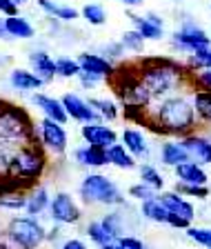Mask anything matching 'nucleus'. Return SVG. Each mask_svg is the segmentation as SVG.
<instances>
[{"label": "nucleus", "mask_w": 211, "mask_h": 249, "mask_svg": "<svg viewBox=\"0 0 211 249\" xmlns=\"http://www.w3.org/2000/svg\"><path fill=\"white\" fill-rule=\"evenodd\" d=\"M80 136H83V140L87 145H98V147H105V149L118 142V134H116L111 127L103 124L100 120H96V123H85L83 129H80Z\"/></svg>", "instance_id": "nucleus-12"}, {"label": "nucleus", "mask_w": 211, "mask_h": 249, "mask_svg": "<svg viewBox=\"0 0 211 249\" xmlns=\"http://www.w3.org/2000/svg\"><path fill=\"white\" fill-rule=\"evenodd\" d=\"M47 169V158L42 154V149L38 145H25L18 151H14L9 158V165H7V171L9 176H16L20 180L34 182L45 174Z\"/></svg>", "instance_id": "nucleus-5"}, {"label": "nucleus", "mask_w": 211, "mask_h": 249, "mask_svg": "<svg viewBox=\"0 0 211 249\" xmlns=\"http://www.w3.org/2000/svg\"><path fill=\"white\" fill-rule=\"evenodd\" d=\"M120 2H123V5H127V7H138L142 0H120Z\"/></svg>", "instance_id": "nucleus-46"}, {"label": "nucleus", "mask_w": 211, "mask_h": 249, "mask_svg": "<svg viewBox=\"0 0 211 249\" xmlns=\"http://www.w3.org/2000/svg\"><path fill=\"white\" fill-rule=\"evenodd\" d=\"M193 109H196V116L211 120V89H200L193 93Z\"/></svg>", "instance_id": "nucleus-29"}, {"label": "nucleus", "mask_w": 211, "mask_h": 249, "mask_svg": "<svg viewBox=\"0 0 211 249\" xmlns=\"http://www.w3.org/2000/svg\"><path fill=\"white\" fill-rule=\"evenodd\" d=\"M5 29L9 34V38H20V40H27V38H34L36 29L27 18L14 14V16H5Z\"/></svg>", "instance_id": "nucleus-21"}, {"label": "nucleus", "mask_w": 211, "mask_h": 249, "mask_svg": "<svg viewBox=\"0 0 211 249\" xmlns=\"http://www.w3.org/2000/svg\"><path fill=\"white\" fill-rule=\"evenodd\" d=\"M73 156H76L78 165H83V167H105V165H109L107 149H105V147H98V145H85V147H80V149L73 151Z\"/></svg>", "instance_id": "nucleus-18"}, {"label": "nucleus", "mask_w": 211, "mask_h": 249, "mask_svg": "<svg viewBox=\"0 0 211 249\" xmlns=\"http://www.w3.org/2000/svg\"><path fill=\"white\" fill-rule=\"evenodd\" d=\"M187 231H189V238L193 240V243L211 249V229H207V227H189Z\"/></svg>", "instance_id": "nucleus-37"}, {"label": "nucleus", "mask_w": 211, "mask_h": 249, "mask_svg": "<svg viewBox=\"0 0 211 249\" xmlns=\"http://www.w3.org/2000/svg\"><path fill=\"white\" fill-rule=\"evenodd\" d=\"M176 192L182 194V196H191V198H207L209 196V187L207 185H185V182H178Z\"/></svg>", "instance_id": "nucleus-34"}, {"label": "nucleus", "mask_w": 211, "mask_h": 249, "mask_svg": "<svg viewBox=\"0 0 211 249\" xmlns=\"http://www.w3.org/2000/svg\"><path fill=\"white\" fill-rule=\"evenodd\" d=\"M174 45L185 49V52H196V49H202V47H211V38L207 36V31H202L200 27L191 25H182V29H178L174 34Z\"/></svg>", "instance_id": "nucleus-9"}, {"label": "nucleus", "mask_w": 211, "mask_h": 249, "mask_svg": "<svg viewBox=\"0 0 211 249\" xmlns=\"http://www.w3.org/2000/svg\"><path fill=\"white\" fill-rule=\"evenodd\" d=\"M62 249H87V245H85L83 240L71 238V240H67V243L62 245Z\"/></svg>", "instance_id": "nucleus-44"}, {"label": "nucleus", "mask_w": 211, "mask_h": 249, "mask_svg": "<svg viewBox=\"0 0 211 249\" xmlns=\"http://www.w3.org/2000/svg\"><path fill=\"white\" fill-rule=\"evenodd\" d=\"M9 85L16 91H36V89H40L45 83H42V78H38L31 69H11Z\"/></svg>", "instance_id": "nucleus-19"}, {"label": "nucleus", "mask_w": 211, "mask_h": 249, "mask_svg": "<svg viewBox=\"0 0 211 249\" xmlns=\"http://www.w3.org/2000/svg\"><path fill=\"white\" fill-rule=\"evenodd\" d=\"M116 249H144V243L136 236H118L116 238Z\"/></svg>", "instance_id": "nucleus-40"}, {"label": "nucleus", "mask_w": 211, "mask_h": 249, "mask_svg": "<svg viewBox=\"0 0 211 249\" xmlns=\"http://www.w3.org/2000/svg\"><path fill=\"white\" fill-rule=\"evenodd\" d=\"M7 238L18 249H38L47 240V231L36 218H14L7 225Z\"/></svg>", "instance_id": "nucleus-6"}, {"label": "nucleus", "mask_w": 211, "mask_h": 249, "mask_svg": "<svg viewBox=\"0 0 211 249\" xmlns=\"http://www.w3.org/2000/svg\"><path fill=\"white\" fill-rule=\"evenodd\" d=\"M0 249H11L9 245H5V243H0Z\"/></svg>", "instance_id": "nucleus-48"}, {"label": "nucleus", "mask_w": 211, "mask_h": 249, "mask_svg": "<svg viewBox=\"0 0 211 249\" xmlns=\"http://www.w3.org/2000/svg\"><path fill=\"white\" fill-rule=\"evenodd\" d=\"M140 178H142L144 185H149L151 189H156V192H162V187H165V178H162V174L151 165L140 167Z\"/></svg>", "instance_id": "nucleus-31"}, {"label": "nucleus", "mask_w": 211, "mask_h": 249, "mask_svg": "<svg viewBox=\"0 0 211 249\" xmlns=\"http://www.w3.org/2000/svg\"><path fill=\"white\" fill-rule=\"evenodd\" d=\"M140 212H142L144 218H149V220H154V223H167V216H169L167 207L158 200V196L149 198V200H142Z\"/></svg>", "instance_id": "nucleus-27"}, {"label": "nucleus", "mask_w": 211, "mask_h": 249, "mask_svg": "<svg viewBox=\"0 0 211 249\" xmlns=\"http://www.w3.org/2000/svg\"><path fill=\"white\" fill-rule=\"evenodd\" d=\"M140 83L149 89L151 96H167L182 85V67L174 60H147L138 71Z\"/></svg>", "instance_id": "nucleus-2"}, {"label": "nucleus", "mask_w": 211, "mask_h": 249, "mask_svg": "<svg viewBox=\"0 0 211 249\" xmlns=\"http://www.w3.org/2000/svg\"><path fill=\"white\" fill-rule=\"evenodd\" d=\"M0 14L2 16H14V14H18V7H16L11 0H0Z\"/></svg>", "instance_id": "nucleus-43"}, {"label": "nucleus", "mask_w": 211, "mask_h": 249, "mask_svg": "<svg viewBox=\"0 0 211 249\" xmlns=\"http://www.w3.org/2000/svg\"><path fill=\"white\" fill-rule=\"evenodd\" d=\"M29 65L31 71L36 73L38 78H42V83H49L53 76H56V65H53V58L47 52H34L29 56Z\"/></svg>", "instance_id": "nucleus-20"}, {"label": "nucleus", "mask_w": 211, "mask_h": 249, "mask_svg": "<svg viewBox=\"0 0 211 249\" xmlns=\"http://www.w3.org/2000/svg\"><path fill=\"white\" fill-rule=\"evenodd\" d=\"M36 138V127L31 124L25 109L0 100V140L27 142Z\"/></svg>", "instance_id": "nucleus-3"}, {"label": "nucleus", "mask_w": 211, "mask_h": 249, "mask_svg": "<svg viewBox=\"0 0 211 249\" xmlns=\"http://www.w3.org/2000/svg\"><path fill=\"white\" fill-rule=\"evenodd\" d=\"M196 127V109L185 96H171L156 107L154 129L171 136H187Z\"/></svg>", "instance_id": "nucleus-1"}, {"label": "nucleus", "mask_w": 211, "mask_h": 249, "mask_svg": "<svg viewBox=\"0 0 211 249\" xmlns=\"http://www.w3.org/2000/svg\"><path fill=\"white\" fill-rule=\"evenodd\" d=\"M182 147L187 149L189 154V160L198 162V165H211V140L207 136H200V134H187L180 138Z\"/></svg>", "instance_id": "nucleus-11"}, {"label": "nucleus", "mask_w": 211, "mask_h": 249, "mask_svg": "<svg viewBox=\"0 0 211 249\" xmlns=\"http://www.w3.org/2000/svg\"><path fill=\"white\" fill-rule=\"evenodd\" d=\"M189 62L198 69H211V47H202V49L191 52Z\"/></svg>", "instance_id": "nucleus-33"}, {"label": "nucleus", "mask_w": 211, "mask_h": 249, "mask_svg": "<svg viewBox=\"0 0 211 249\" xmlns=\"http://www.w3.org/2000/svg\"><path fill=\"white\" fill-rule=\"evenodd\" d=\"M31 100H34V105L45 114V118H52L60 124H65L69 120L67 111H65V107H62V103L58 98H52V96H47V93H34Z\"/></svg>", "instance_id": "nucleus-15"}, {"label": "nucleus", "mask_w": 211, "mask_h": 249, "mask_svg": "<svg viewBox=\"0 0 211 249\" xmlns=\"http://www.w3.org/2000/svg\"><path fill=\"white\" fill-rule=\"evenodd\" d=\"M62 107H65V111H67V116L71 120H78V123H96V120H100V116L93 111V107L89 105V100H83L80 96H76V93H65L60 98Z\"/></svg>", "instance_id": "nucleus-10"}, {"label": "nucleus", "mask_w": 211, "mask_h": 249, "mask_svg": "<svg viewBox=\"0 0 211 249\" xmlns=\"http://www.w3.org/2000/svg\"><path fill=\"white\" fill-rule=\"evenodd\" d=\"M89 105H91L93 111H96L100 118H105V120H116L118 118V107H116V103H111L109 98H91Z\"/></svg>", "instance_id": "nucleus-30"}, {"label": "nucleus", "mask_w": 211, "mask_h": 249, "mask_svg": "<svg viewBox=\"0 0 211 249\" xmlns=\"http://www.w3.org/2000/svg\"><path fill=\"white\" fill-rule=\"evenodd\" d=\"M174 169H176L178 180L185 182V185H207V180H209L205 167L193 160H185V162H180V165H176Z\"/></svg>", "instance_id": "nucleus-17"}, {"label": "nucleus", "mask_w": 211, "mask_h": 249, "mask_svg": "<svg viewBox=\"0 0 211 249\" xmlns=\"http://www.w3.org/2000/svg\"><path fill=\"white\" fill-rule=\"evenodd\" d=\"M80 16L93 27L105 25V20H107V11H105V7L98 5V2H87V5L83 7V11H80Z\"/></svg>", "instance_id": "nucleus-28"}, {"label": "nucleus", "mask_w": 211, "mask_h": 249, "mask_svg": "<svg viewBox=\"0 0 211 249\" xmlns=\"http://www.w3.org/2000/svg\"><path fill=\"white\" fill-rule=\"evenodd\" d=\"M78 194L87 205H123L124 196L118 189V185L111 178L103 176V174H87L78 187Z\"/></svg>", "instance_id": "nucleus-4"}, {"label": "nucleus", "mask_w": 211, "mask_h": 249, "mask_svg": "<svg viewBox=\"0 0 211 249\" xmlns=\"http://www.w3.org/2000/svg\"><path fill=\"white\" fill-rule=\"evenodd\" d=\"M160 160L169 167H176V165H180V162L189 160V154L182 147V142H165L162 149H160Z\"/></svg>", "instance_id": "nucleus-24"}, {"label": "nucleus", "mask_w": 211, "mask_h": 249, "mask_svg": "<svg viewBox=\"0 0 211 249\" xmlns=\"http://www.w3.org/2000/svg\"><path fill=\"white\" fill-rule=\"evenodd\" d=\"M38 7H40L42 11H47L52 18H58V20H62V22H71L80 16V11H78L76 7L62 5V2H56V0H38Z\"/></svg>", "instance_id": "nucleus-22"}, {"label": "nucleus", "mask_w": 211, "mask_h": 249, "mask_svg": "<svg viewBox=\"0 0 211 249\" xmlns=\"http://www.w3.org/2000/svg\"><path fill=\"white\" fill-rule=\"evenodd\" d=\"M25 205H27V196H22L20 192H11L0 196V207L5 209H25Z\"/></svg>", "instance_id": "nucleus-35"}, {"label": "nucleus", "mask_w": 211, "mask_h": 249, "mask_svg": "<svg viewBox=\"0 0 211 249\" xmlns=\"http://www.w3.org/2000/svg\"><path fill=\"white\" fill-rule=\"evenodd\" d=\"M76 78L80 80V85H83L85 89L96 87V85H100V80H103L100 76H96V73H89V71H83V69H80V73H78Z\"/></svg>", "instance_id": "nucleus-41"}, {"label": "nucleus", "mask_w": 211, "mask_h": 249, "mask_svg": "<svg viewBox=\"0 0 211 249\" xmlns=\"http://www.w3.org/2000/svg\"><path fill=\"white\" fill-rule=\"evenodd\" d=\"M11 2H14L16 7H22V5H27V2H29V0H11Z\"/></svg>", "instance_id": "nucleus-47"}, {"label": "nucleus", "mask_w": 211, "mask_h": 249, "mask_svg": "<svg viewBox=\"0 0 211 249\" xmlns=\"http://www.w3.org/2000/svg\"><path fill=\"white\" fill-rule=\"evenodd\" d=\"M53 65H56V73L62 78H73L80 73V65H78V60H73V58L60 56L53 60Z\"/></svg>", "instance_id": "nucleus-32"}, {"label": "nucleus", "mask_w": 211, "mask_h": 249, "mask_svg": "<svg viewBox=\"0 0 211 249\" xmlns=\"http://www.w3.org/2000/svg\"><path fill=\"white\" fill-rule=\"evenodd\" d=\"M107 160L109 165H116L120 169H134L136 167V158L124 149V145H118V142L107 147Z\"/></svg>", "instance_id": "nucleus-25"}, {"label": "nucleus", "mask_w": 211, "mask_h": 249, "mask_svg": "<svg viewBox=\"0 0 211 249\" xmlns=\"http://www.w3.org/2000/svg\"><path fill=\"white\" fill-rule=\"evenodd\" d=\"M49 194H47V189L45 187H34V192L27 196V205H25V209H27V213L29 216H38V213H42L47 207H49Z\"/></svg>", "instance_id": "nucleus-26"}, {"label": "nucleus", "mask_w": 211, "mask_h": 249, "mask_svg": "<svg viewBox=\"0 0 211 249\" xmlns=\"http://www.w3.org/2000/svg\"><path fill=\"white\" fill-rule=\"evenodd\" d=\"M129 196H131V198H138V200L142 202V200H149V198H156V196H158V192H156V189H151L149 185L140 182V185L129 187Z\"/></svg>", "instance_id": "nucleus-38"}, {"label": "nucleus", "mask_w": 211, "mask_h": 249, "mask_svg": "<svg viewBox=\"0 0 211 249\" xmlns=\"http://www.w3.org/2000/svg\"><path fill=\"white\" fill-rule=\"evenodd\" d=\"M158 200L165 205L169 213L182 216V218H187V220H193V216H196L193 205H191L189 200H185V196H182V194H178V192H162L158 196Z\"/></svg>", "instance_id": "nucleus-14"}, {"label": "nucleus", "mask_w": 211, "mask_h": 249, "mask_svg": "<svg viewBox=\"0 0 211 249\" xmlns=\"http://www.w3.org/2000/svg\"><path fill=\"white\" fill-rule=\"evenodd\" d=\"M0 38L9 40V34H7V29H5V18H0Z\"/></svg>", "instance_id": "nucleus-45"}, {"label": "nucleus", "mask_w": 211, "mask_h": 249, "mask_svg": "<svg viewBox=\"0 0 211 249\" xmlns=\"http://www.w3.org/2000/svg\"><path fill=\"white\" fill-rule=\"evenodd\" d=\"M120 45H123V49H129V52H136V53H138L140 49H142V45H144V38L140 36L136 29H131V31H127V34L123 36Z\"/></svg>", "instance_id": "nucleus-36"}, {"label": "nucleus", "mask_w": 211, "mask_h": 249, "mask_svg": "<svg viewBox=\"0 0 211 249\" xmlns=\"http://www.w3.org/2000/svg\"><path fill=\"white\" fill-rule=\"evenodd\" d=\"M123 145L134 158H147L149 156V147L147 140L138 129H124L123 131Z\"/></svg>", "instance_id": "nucleus-23"}, {"label": "nucleus", "mask_w": 211, "mask_h": 249, "mask_svg": "<svg viewBox=\"0 0 211 249\" xmlns=\"http://www.w3.org/2000/svg\"><path fill=\"white\" fill-rule=\"evenodd\" d=\"M38 131H40V142L49 151H53V154H58V156L67 151L69 138H67V131H65V124L56 123V120H52V118H42Z\"/></svg>", "instance_id": "nucleus-7"}, {"label": "nucleus", "mask_w": 211, "mask_h": 249, "mask_svg": "<svg viewBox=\"0 0 211 249\" xmlns=\"http://www.w3.org/2000/svg\"><path fill=\"white\" fill-rule=\"evenodd\" d=\"M78 65H80L83 71L96 73V76H100V78H111L113 71H116L113 62L103 58L100 53H89V52L80 53V56H78Z\"/></svg>", "instance_id": "nucleus-13"}, {"label": "nucleus", "mask_w": 211, "mask_h": 249, "mask_svg": "<svg viewBox=\"0 0 211 249\" xmlns=\"http://www.w3.org/2000/svg\"><path fill=\"white\" fill-rule=\"evenodd\" d=\"M49 209H52V218L58 225H73L80 220V207L67 192H58L49 200Z\"/></svg>", "instance_id": "nucleus-8"}, {"label": "nucleus", "mask_w": 211, "mask_h": 249, "mask_svg": "<svg viewBox=\"0 0 211 249\" xmlns=\"http://www.w3.org/2000/svg\"><path fill=\"white\" fill-rule=\"evenodd\" d=\"M165 225L176 227V229H189L191 227V220H187V218H182V216H176V213H169Z\"/></svg>", "instance_id": "nucleus-42"}, {"label": "nucleus", "mask_w": 211, "mask_h": 249, "mask_svg": "<svg viewBox=\"0 0 211 249\" xmlns=\"http://www.w3.org/2000/svg\"><path fill=\"white\" fill-rule=\"evenodd\" d=\"M103 225L116 236V238L123 236V218H120L118 213H107V216L103 218Z\"/></svg>", "instance_id": "nucleus-39"}, {"label": "nucleus", "mask_w": 211, "mask_h": 249, "mask_svg": "<svg viewBox=\"0 0 211 249\" xmlns=\"http://www.w3.org/2000/svg\"><path fill=\"white\" fill-rule=\"evenodd\" d=\"M131 20L136 25V31H138L144 40H160L162 38V20L156 14H147V16L131 14Z\"/></svg>", "instance_id": "nucleus-16"}]
</instances>
